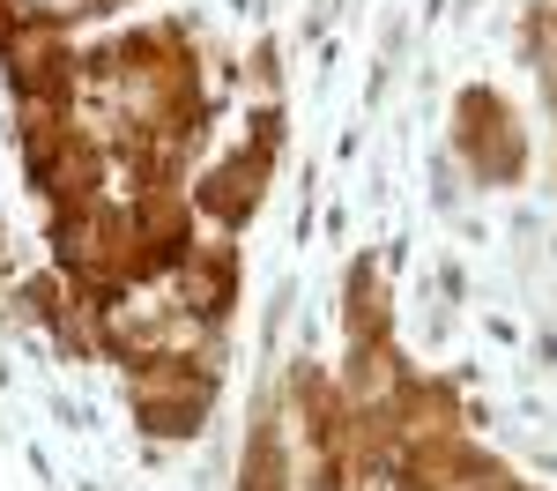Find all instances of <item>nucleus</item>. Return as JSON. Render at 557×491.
Wrapping results in <instances>:
<instances>
[{"label": "nucleus", "mask_w": 557, "mask_h": 491, "mask_svg": "<svg viewBox=\"0 0 557 491\" xmlns=\"http://www.w3.org/2000/svg\"><path fill=\"white\" fill-rule=\"evenodd\" d=\"M246 491H283V469H275V446L253 440V462H246Z\"/></svg>", "instance_id": "7ed1b4c3"}, {"label": "nucleus", "mask_w": 557, "mask_h": 491, "mask_svg": "<svg viewBox=\"0 0 557 491\" xmlns=\"http://www.w3.org/2000/svg\"><path fill=\"white\" fill-rule=\"evenodd\" d=\"M260 172H268V157H260V149H253V157H238V164H223V172H209V186H201V209H215L223 223H238V217L260 201V186H253Z\"/></svg>", "instance_id": "f03ea898"}, {"label": "nucleus", "mask_w": 557, "mask_h": 491, "mask_svg": "<svg viewBox=\"0 0 557 491\" xmlns=\"http://www.w3.org/2000/svg\"><path fill=\"white\" fill-rule=\"evenodd\" d=\"M134 402H141V425L149 432H186L209 409V372H149Z\"/></svg>", "instance_id": "f257e3e1"}]
</instances>
